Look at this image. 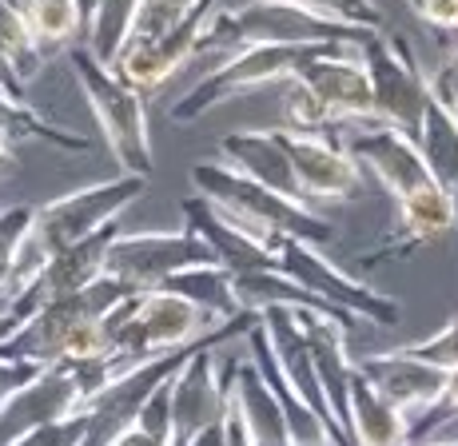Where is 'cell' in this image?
<instances>
[{
  "instance_id": "1",
  "label": "cell",
  "mask_w": 458,
  "mask_h": 446,
  "mask_svg": "<svg viewBox=\"0 0 458 446\" xmlns=\"http://www.w3.org/2000/svg\"><path fill=\"white\" fill-rule=\"evenodd\" d=\"M284 128L295 132H347L375 124L371 80L359 45H323L299 64L284 92Z\"/></svg>"
},
{
  "instance_id": "2",
  "label": "cell",
  "mask_w": 458,
  "mask_h": 446,
  "mask_svg": "<svg viewBox=\"0 0 458 446\" xmlns=\"http://www.w3.org/2000/svg\"><path fill=\"white\" fill-rule=\"evenodd\" d=\"M148 180L144 176H128L120 172L116 180H100L88 183V188H76L60 199H48L44 207H37L32 215V227L21 243V256H16V271L13 283H8V303L40 275V267L48 264L56 251L76 248L88 235H96L100 227L116 223L124 215V207H131L140 196H144Z\"/></svg>"
},
{
  "instance_id": "3",
  "label": "cell",
  "mask_w": 458,
  "mask_h": 446,
  "mask_svg": "<svg viewBox=\"0 0 458 446\" xmlns=\"http://www.w3.org/2000/svg\"><path fill=\"white\" fill-rule=\"evenodd\" d=\"M191 183H196V196H204L224 220H232L240 231H248L251 240L267 243V248H276V240H284V235L319 248L335 235V223L323 220L311 204L279 196L224 160L191 164Z\"/></svg>"
},
{
  "instance_id": "4",
  "label": "cell",
  "mask_w": 458,
  "mask_h": 446,
  "mask_svg": "<svg viewBox=\"0 0 458 446\" xmlns=\"http://www.w3.org/2000/svg\"><path fill=\"white\" fill-rule=\"evenodd\" d=\"M68 64H72L81 92L92 108L100 136L108 152L116 156L120 172L128 176H152V136H148V112H144V92L120 80L116 68H104L84 45L68 48Z\"/></svg>"
},
{
  "instance_id": "5",
  "label": "cell",
  "mask_w": 458,
  "mask_h": 446,
  "mask_svg": "<svg viewBox=\"0 0 458 446\" xmlns=\"http://www.w3.org/2000/svg\"><path fill=\"white\" fill-rule=\"evenodd\" d=\"M131 287H124L120 279L100 275L96 283H88L84 291L60 295V299H48L44 307H37L29 319H21V327L0 343V355L4 358H21V363H64V351L84 327L100 323L104 315L116 307L120 299H128Z\"/></svg>"
},
{
  "instance_id": "6",
  "label": "cell",
  "mask_w": 458,
  "mask_h": 446,
  "mask_svg": "<svg viewBox=\"0 0 458 446\" xmlns=\"http://www.w3.org/2000/svg\"><path fill=\"white\" fill-rule=\"evenodd\" d=\"M315 48H323V45H248V48L232 52L224 64L204 72L196 80V88H188L167 108V120L172 124H191V120H199L204 112L219 108L227 100H240L248 92H263L271 84H287Z\"/></svg>"
},
{
  "instance_id": "7",
  "label": "cell",
  "mask_w": 458,
  "mask_h": 446,
  "mask_svg": "<svg viewBox=\"0 0 458 446\" xmlns=\"http://www.w3.org/2000/svg\"><path fill=\"white\" fill-rule=\"evenodd\" d=\"M359 56L371 80L375 124H391L407 136H419L422 112L430 104V84L411 40L394 29H378L359 45Z\"/></svg>"
},
{
  "instance_id": "8",
  "label": "cell",
  "mask_w": 458,
  "mask_h": 446,
  "mask_svg": "<svg viewBox=\"0 0 458 446\" xmlns=\"http://www.w3.org/2000/svg\"><path fill=\"white\" fill-rule=\"evenodd\" d=\"M276 267L287 279H295L299 287H307L311 295H319L323 303H331L339 315H347L351 323H375V327H394L399 323V303L391 295L367 287L363 279H355L351 271H343L339 264H331L315 243L307 240H276Z\"/></svg>"
},
{
  "instance_id": "9",
  "label": "cell",
  "mask_w": 458,
  "mask_h": 446,
  "mask_svg": "<svg viewBox=\"0 0 458 446\" xmlns=\"http://www.w3.org/2000/svg\"><path fill=\"white\" fill-rule=\"evenodd\" d=\"M216 264L211 248L191 227L180 231H120L104 256V275L120 279L131 291H156L188 267Z\"/></svg>"
},
{
  "instance_id": "10",
  "label": "cell",
  "mask_w": 458,
  "mask_h": 446,
  "mask_svg": "<svg viewBox=\"0 0 458 446\" xmlns=\"http://www.w3.org/2000/svg\"><path fill=\"white\" fill-rule=\"evenodd\" d=\"M216 335V331H211ZM199 347V343H196ZM196 347H183V351H164V355H152V358H140V363L124 366V371L116 374V379L108 383V387H100L92 399L81 407L88 431H84V442L81 446H112L116 442V434H124L131 423H136L140 407L148 402L156 387L167 379V374H175L183 363L191 358Z\"/></svg>"
},
{
  "instance_id": "11",
  "label": "cell",
  "mask_w": 458,
  "mask_h": 446,
  "mask_svg": "<svg viewBox=\"0 0 458 446\" xmlns=\"http://www.w3.org/2000/svg\"><path fill=\"white\" fill-rule=\"evenodd\" d=\"M284 147L292 156L295 183L303 204H343L363 188V168L355 156L343 147L335 132H295V128H279Z\"/></svg>"
},
{
  "instance_id": "12",
  "label": "cell",
  "mask_w": 458,
  "mask_h": 446,
  "mask_svg": "<svg viewBox=\"0 0 458 446\" xmlns=\"http://www.w3.org/2000/svg\"><path fill=\"white\" fill-rule=\"evenodd\" d=\"M84 391L76 383V371L68 363H48L32 374L24 387H16L13 395L0 399V446H13L29 431L60 418L81 415Z\"/></svg>"
},
{
  "instance_id": "13",
  "label": "cell",
  "mask_w": 458,
  "mask_h": 446,
  "mask_svg": "<svg viewBox=\"0 0 458 446\" xmlns=\"http://www.w3.org/2000/svg\"><path fill=\"white\" fill-rule=\"evenodd\" d=\"M343 147L355 156L359 168L371 172V176L383 183V191H391L394 204H399L403 196H411V191L435 183L427 172V164H422L415 136L399 132V128H391V124L347 128V132H343Z\"/></svg>"
},
{
  "instance_id": "14",
  "label": "cell",
  "mask_w": 458,
  "mask_h": 446,
  "mask_svg": "<svg viewBox=\"0 0 458 446\" xmlns=\"http://www.w3.org/2000/svg\"><path fill=\"white\" fill-rule=\"evenodd\" d=\"M454 227H458V204L438 183H427V188L399 199V220L386 231V240L378 243V248L363 251L355 264L378 267V264H391V259H407L411 251L430 248V243H438L443 235H451Z\"/></svg>"
},
{
  "instance_id": "15",
  "label": "cell",
  "mask_w": 458,
  "mask_h": 446,
  "mask_svg": "<svg viewBox=\"0 0 458 446\" xmlns=\"http://www.w3.org/2000/svg\"><path fill=\"white\" fill-rule=\"evenodd\" d=\"M219 8V0H199L172 32H164L152 45H128L116 60V76L128 80L131 88L152 92L160 88L167 76H175V68H183L188 60L199 56V37H204L211 13Z\"/></svg>"
},
{
  "instance_id": "16",
  "label": "cell",
  "mask_w": 458,
  "mask_h": 446,
  "mask_svg": "<svg viewBox=\"0 0 458 446\" xmlns=\"http://www.w3.org/2000/svg\"><path fill=\"white\" fill-rule=\"evenodd\" d=\"M124 231L116 223L100 227L96 235H88L84 243H76V248H64L56 251V256L48 259V264L40 267V275L32 279L29 287H24L21 295H16L13 303H8V311L21 315V319H29L37 307H44L48 299H60V295H72V291H84L88 283H96V279L104 275V256H108L112 240Z\"/></svg>"
},
{
  "instance_id": "17",
  "label": "cell",
  "mask_w": 458,
  "mask_h": 446,
  "mask_svg": "<svg viewBox=\"0 0 458 446\" xmlns=\"http://www.w3.org/2000/svg\"><path fill=\"white\" fill-rule=\"evenodd\" d=\"M355 371L363 374V379L371 383L391 407H399L411 423H415L419 415H427V410L438 402V395H443V387H446V371H438V366L407 355L403 347L355 358Z\"/></svg>"
},
{
  "instance_id": "18",
  "label": "cell",
  "mask_w": 458,
  "mask_h": 446,
  "mask_svg": "<svg viewBox=\"0 0 458 446\" xmlns=\"http://www.w3.org/2000/svg\"><path fill=\"white\" fill-rule=\"evenodd\" d=\"M180 207H183V227H191V231L211 248L216 264L227 267L232 275H248V271H279L276 267V248L251 240V235L240 231L232 220H224L204 196L183 199Z\"/></svg>"
},
{
  "instance_id": "19",
  "label": "cell",
  "mask_w": 458,
  "mask_h": 446,
  "mask_svg": "<svg viewBox=\"0 0 458 446\" xmlns=\"http://www.w3.org/2000/svg\"><path fill=\"white\" fill-rule=\"evenodd\" d=\"M219 160L232 164L235 172H243L248 180L263 183V188L279 191L287 199H299V183H295V168L292 156L284 147V136L279 128H259V132H232L219 139Z\"/></svg>"
},
{
  "instance_id": "20",
  "label": "cell",
  "mask_w": 458,
  "mask_h": 446,
  "mask_svg": "<svg viewBox=\"0 0 458 446\" xmlns=\"http://www.w3.org/2000/svg\"><path fill=\"white\" fill-rule=\"evenodd\" d=\"M227 399H232V410L240 415L251 446H292L284 407H279L276 391H271V383L263 379V371L255 366L251 355L232 363V387H227Z\"/></svg>"
},
{
  "instance_id": "21",
  "label": "cell",
  "mask_w": 458,
  "mask_h": 446,
  "mask_svg": "<svg viewBox=\"0 0 458 446\" xmlns=\"http://www.w3.org/2000/svg\"><path fill=\"white\" fill-rule=\"evenodd\" d=\"M347 434L351 446H411V418L391 407L359 371H351Z\"/></svg>"
},
{
  "instance_id": "22",
  "label": "cell",
  "mask_w": 458,
  "mask_h": 446,
  "mask_svg": "<svg viewBox=\"0 0 458 446\" xmlns=\"http://www.w3.org/2000/svg\"><path fill=\"white\" fill-rule=\"evenodd\" d=\"M415 144L422 152V164H427L430 180L458 204V120L451 116V108H446L443 100H435V96H430L427 112H422Z\"/></svg>"
},
{
  "instance_id": "23",
  "label": "cell",
  "mask_w": 458,
  "mask_h": 446,
  "mask_svg": "<svg viewBox=\"0 0 458 446\" xmlns=\"http://www.w3.org/2000/svg\"><path fill=\"white\" fill-rule=\"evenodd\" d=\"M136 13H140V0H96L84 29V48L104 68H116L120 52H124L131 37V24H136Z\"/></svg>"
},
{
  "instance_id": "24",
  "label": "cell",
  "mask_w": 458,
  "mask_h": 446,
  "mask_svg": "<svg viewBox=\"0 0 458 446\" xmlns=\"http://www.w3.org/2000/svg\"><path fill=\"white\" fill-rule=\"evenodd\" d=\"M167 291L183 295V299H191L196 307H204L208 315H216V319H232V315H240V299H235V287H232V271L219 267V264H208V267H188L180 271V275L167 279Z\"/></svg>"
},
{
  "instance_id": "25",
  "label": "cell",
  "mask_w": 458,
  "mask_h": 446,
  "mask_svg": "<svg viewBox=\"0 0 458 446\" xmlns=\"http://www.w3.org/2000/svg\"><path fill=\"white\" fill-rule=\"evenodd\" d=\"M21 13L40 56H52L56 48H68L76 37H84V21L76 0H24Z\"/></svg>"
},
{
  "instance_id": "26",
  "label": "cell",
  "mask_w": 458,
  "mask_h": 446,
  "mask_svg": "<svg viewBox=\"0 0 458 446\" xmlns=\"http://www.w3.org/2000/svg\"><path fill=\"white\" fill-rule=\"evenodd\" d=\"M0 52H4V60L24 84L44 68V56L37 40H32L29 24H24V13L16 4H8V0H0Z\"/></svg>"
},
{
  "instance_id": "27",
  "label": "cell",
  "mask_w": 458,
  "mask_h": 446,
  "mask_svg": "<svg viewBox=\"0 0 458 446\" xmlns=\"http://www.w3.org/2000/svg\"><path fill=\"white\" fill-rule=\"evenodd\" d=\"M37 207L32 204H16L0 212V307H8V283H13L16 256H21V243L32 227Z\"/></svg>"
},
{
  "instance_id": "28",
  "label": "cell",
  "mask_w": 458,
  "mask_h": 446,
  "mask_svg": "<svg viewBox=\"0 0 458 446\" xmlns=\"http://www.w3.org/2000/svg\"><path fill=\"white\" fill-rule=\"evenodd\" d=\"M196 4L199 0H140V13H136V24H131L128 45H152V40H160L164 32H172Z\"/></svg>"
},
{
  "instance_id": "29",
  "label": "cell",
  "mask_w": 458,
  "mask_h": 446,
  "mask_svg": "<svg viewBox=\"0 0 458 446\" xmlns=\"http://www.w3.org/2000/svg\"><path fill=\"white\" fill-rule=\"evenodd\" d=\"M292 4H303L311 13L327 16V21H343V24H355V29H386L383 21V8L375 0H292Z\"/></svg>"
},
{
  "instance_id": "30",
  "label": "cell",
  "mask_w": 458,
  "mask_h": 446,
  "mask_svg": "<svg viewBox=\"0 0 458 446\" xmlns=\"http://www.w3.org/2000/svg\"><path fill=\"white\" fill-rule=\"evenodd\" d=\"M403 351L422 358V363H430V366H438V371H454L458 366V315L446 327H438L435 335L419 339V343H407Z\"/></svg>"
},
{
  "instance_id": "31",
  "label": "cell",
  "mask_w": 458,
  "mask_h": 446,
  "mask_svg": "<svg viewBox=\"0 0 458 446\" xmlns=\"http://www.w3.org/2000/svg\"><path fill=\"white\" fill-rule=\"evenodd\" d=\"M84 431H88L84 415H72V418H60V423L37 426V431H29L24 439H16L13 446H81Z\"/></svg>"
},
{
  "instance_id": "32",
  "label": "cell",
  "mask_w": 458,
  "mask_h": 446,
  "mask_svg": "<svg viewBox=\"0 0 458 446\" xmlns=\"http://www.w3.org/2000/svg\"><path fill=\"white\" fill-rule=\"evenodd\" d=\"M427 84H430V96H435V100H443V104L454 100V96H458V48L427 76Z\"/></svg>"
},
{
  "instance_id": "33",
  "label": "cell",
  "mask_w": 458,
  "mask_h": 446,
  "mask_svg": "<svg viewBox=\"0 0 458 446\" xmlns=\"http://www.w3.org/2000/svg\"><path fill=\"white\" fill-rule=\"evenodd\" d=\"M37 371H40L37 363H21V358H4V355H0V399L13 395L16 387H24V383H29Z\"/></svg>"
},
{
  "instance_id": "34",
  "label": "cell",
  "mask_w": 458,
  "mask_h": 446,
  "mask_svg": "<svg viewBox=\"0 0 458 446\" xmlns=\"http://www.w3.org/2000/svg\"><path fill=\"white\" fill-rule=\"evenodd\" d=\"M419 16L435 29H451L458 32V0H422L419 4Z\"/></svg>"
},
{
  "instance_id": "35",
  "label": "cell",
  "mask_w": 458,
  "mask_h": 446,
  "mask_svg": "<svg viewBox=\"0 0 458 446\" xmlns=\"http://www.w3.org/2000/svg\"><path fill=\"white\" fill-rule=\"evenodd\" d=\"M0 92H4L8 100H16V104H29V84L13 72V64L4 60V52H0Z\"/></svg>"
},
{
  "instance_id": "36",
  "label": "cell",
  "mask_w": 458,
  "mask_h": 446,
  "mask_svg": "<svg viewBox=\"0 0 458 446\" xmlns=\"http://www.w3.org/2000/svg\"><path fill=\"white\" fill-rule=\"evenodd\" d=\"M112 446H172V442L160 439V434H152V431H144V426L131 423L124 434H116V442H112Z\"/></svg>"
},
{
  "instance_id": "37",
  "label": "cell",
  "mask_w": 458,
  "mask_h": 446,
  "mask_svg": "<svg viewBox=\"0 0 458 446\" xmlns=\"http://www.w3.org/2000/svg\"><path fill=\"white\" fill-rule=\"evenodd\" d=\"M227 446H251L248 431H243V423H240V415L232 410V399H227Z\"/></svg>"
},
{
  "instance_id": "38",
  "label": "cell",
  "mask_w": 458,
  "mask_h": 446,
  "mask_svg": "<svg viewBox=\"0 0 458 446\" xmlns=\"http://www.w3.org/2000/svg\"><path fill=\"white\" fill-rule=\"evenodd\" d=\"M16 327H21V315H13L8 307H0V343H4V339L13 335Z\"/></svg>"
},
{
  "instance_id": "39",
  "label": "cell",
  "mask_w": 458,
  "mask_h": 446,
  "mask_svg": "<svg viewBox=\"0 0 458 446\" xmlns=\"http://www.w3.org/2000/svg\"><path fill=\"white\" fill-rule=\"evenodd\" d=\"M13 168H16V152H13V144L0 136V172H13Z\"/></svg>"
},
{
  "instance_id": "40",
  "label": "cell",
  "mask_w": 458,
  "mask_h": 446,
  "mask_svg": "<svg viewBox=\"0 0 458 446\" xmlns=\"http://www.w3.org/2000/svg\"><path fill=\"white\" fill-rule=\"evenodd\" d=\"M76 8H81V21H84V29H88V16H92L96 0H76Z\"/></svg>"
},
{
  "instance_id": "41",
  "label": "cell",
  "mask_w": 458,
  "mask_h": 446,
  "mask_svg": "<svg viewBox=\"0 0 458 446\" xmlns=\"http://www.w3.org/2000/svg\"><path fill=\"white\" fill-rule=\"evenodd\" d=\"M446 108H451V116L458 120V96H454V100H451V104H446Z\"/></svg>"
},
{
  "instance_id": "42",
  "label": "cell",
  "mask_w": 458,
  "mask_h": 446,
  "mask_svg": "<svg viewBox=\"0 0 458 446\" xmlns=\"http://www.w3.org/2000/svg\"><path fill=\"white\" fill-rule=\"evenodd\" d=\"M454 434H458V426H454V431H446V434H438V439H454Z\"/></svg>"
},
{
  "instance_id": "43",
  "label": "cell",
  "mask_w": 458,
  "mask_h": 446,
  "mask_svg": "<svg viewBox=\"0 0 458 446\" xmlns=\"http://www.w3.org/2000/svg\"><path fill=\"white\" fill-rule=\"evenodd\" d=\"M407 4H411V8H415V16H419V4H422V0H407Z\"/></svg>"
},
{
  "instance_id": "44",
  "label": "cell",
  "mask_w": 458,
  "mask_h": 446,
  "mask_svg": "<svg viewBox=\"0 0 458 446\" xmlns=\"http://www.w3.org/2000/svg\"><path fill=\"white\" fill-rule=\"evenodd\" d=\"M21 4H24V0H21Z\"/></svg>"
}]
</instances>
